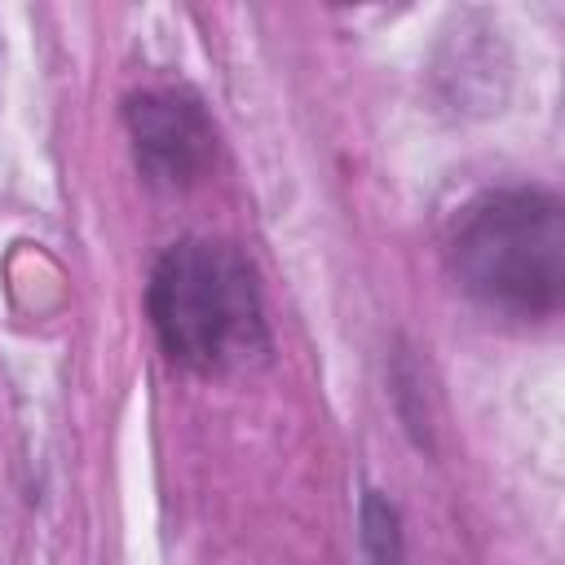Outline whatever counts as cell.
Masks as SVG:
<instances>
[{
  "label": "cell",
  "mask_w": 565,
  "mask_h": 565,
  "mask_svg": "<svg viewBox=\"0 0 565 565\" xmlns=\"http://www.w3.org/2000/svg\"><path fill=\"white\" fill-rule=\"evenodd\" d=\"M146 309L163 353L199 375L247 371L269 353L256 274L230 243H172L150 274Z\"/></svg>",
  "instance_id": "1"
},
{
  "label": "cell",
  "mask_w": 565,
  "mask_h": 565,
  "mask_svg": "<svg viewBox=\"0 0 565 565\" xmlns=\"http://www.w3.org/2000/svg\"><path fill=\"white\" fill-rule=\"evenodd\" d=\"M450 265L472 300L512 318H547L565 296V212L543 190H494L463 207Z\"/></svg>",
  "instance_id": "2"
},
{
  "label": "cell",
  "mask_w": 565,
  "mask_h": 565,
  "mask_svg": "<svg viewBox=\"0 0 565 565\" xmlns=\"http://www.w3.org/2000/svg\"><path fill=\"white\" fill-rule=\"evenodd\" d=\"M128 137L137 168L159 190L194 185L216 154V132L203 106L177 88H150L128 102Z\"/></svg>",
  "instance_id": "3"
},
{
  "label": "cell",
  "mask_w": 565,
  "mask_h": 565,
  "mask_svg": "<svg viewBox=\"0 0 565 565\" xmlns=\"http://www.w3.org/2000/svg\"><path fill=\"white\" fill-rule=\"evenodd\" d=\"M362 561L366 565H402L397 508L380 490H366V499H362Z\"/></svg>",
  "instance_id": "4"
}]
</instances>
